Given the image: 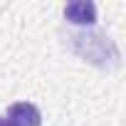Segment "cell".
I'll list each match as a JSON object with an SVG mask.
<instances>
[{
    "instance_id": "obj_3",
    "label": "cell",
    "mask_w": 126,
    "mask_h": 126,
    "mask_svg": "<svg viewBox=\"0 0 126 126\" xmlns=\"http://www.w3.org/2000/svg\"><path fill=\"white\" fill-rule=\"evenodd\" d=\"M13 126H40L42 124V114L35 104L30 101H17L8 109V116H5Z\"/></svg>"
},
{
    "instance_id": "obj_2",
    "label": "cell",
    "mask_w": 126,
    "mask_h": 126,
    "mask_svg": "<svg viewBox=\"0 0 126 126\" xmlns=\"http://www.w3.org/2000/svg\"><path fill=\"white\" fill-rule=\"evenodd\" d=\"M64 20L79 27H89L96 22V5L92 0H74V3L64 5Z\"/></svg>"
},
{
    "instance_id": "obj_4",
    "label": "cell",
    "mask_w": 126,
    "mask_h": 126,
    "mask_svg": "<svg viewBox=\"0 0 126 126\" xmlns=\"http://www.w3.org/2000/svg\"><path fill=\"white\" fill-rule=\"evenodd\" d=\"M0 126H13V124H10V121H8L5 116H0Z\"/></svg>"
},
{
    "instance_id": "obj_1",
    "label": "cell",
    "mask_w": 126,
    "mask_h": 126,
    "mask_svg": "<svg viewBox=\"0 0 126 126\" xmlns=\"http://www.w3.org/2000/svg\"><path fill=\"white\" fill-rule=\"evenodd\" d=\"M64 45L77 54L82 57L84 62L94 67H101V69H116L121 64V52L116 47V42L104 35V32H96V30H82V32H67L64 37Z\"/></svg>"
}]
</instances>
